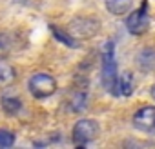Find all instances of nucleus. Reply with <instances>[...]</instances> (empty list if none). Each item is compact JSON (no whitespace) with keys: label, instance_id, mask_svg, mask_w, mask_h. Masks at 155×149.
Here are the masks:
<instances>
[{"label":"nucleus","instance_id":"1","mask_svg":"<svg viewBox=\"0 0 155 149\" xmlns=\"http://www.w3.org/2000/svg\"><path fill=\"white\" fill-rule=\"evenodd\" d=\"M101 82L102 86L111 93L119 95V86H117V62H115V53H113V42H108L102 51V71H101Z\"/></svg>","mask_w":155,"mask_h":149},{"label":"nucleus","instance_id":"2","mask_svg":"<svg viewBox=\"0 0 155 149\" xmlns=\"http://www.w3.org/2000/svg\"><path fill=\"white\" fill-rule=\"evenodd\" d=\"M99 20L93 17H77L69 22L68 26V33L75 38V40H84V38H91L99 33Z\"/></svg>","mask_w":155,"mask_h":149},{"label":"nucleus","instance_id":"3","mask_svg":"<svg viewBox=\"0 0 155 149\" xmlns=\"http://www.w3.org/2000/svg\"><path fill=\"white\" fill-rule=\"evenodd\" d=\"M28 87L35 98H48L57 91V82L49 73H37L29 78Z\"/></svg>","mask_w":155,"mask_h":149},{"label":"nucleus","instance_id":"4","mask_svg":"<svg viewBox=\"0 0 155 149\" xmlns=\"http://www.w3.org/2000/svg\"><path fill=\"white\" fill-rule=\"evenodd\" d=\"M97 136H99V124L91 118H82L73 125V142L77 145L90 144Z\"/></svg>","mask_w":155,"mask_h":149},{"label":"nucleus","instance_id":"5","mask_svg":"<svg viewBox=\"0 0 155 149\" xmlns=\"http://www.w3.org/2000/svg\"><path fill=\"white\" fill-rule=\"evenodd\" d=\"M150 26V17H148V4L142 2V6L133 11L128 18H126V27L131 35H142Z\"/></svg>","mask_w":155,"mask_h":149},{"label":"nucleus","instance_id":"6","mask_svg":"<svg viewBox=\"0 0 155 149\" xmlns=\"http://www.w3.org/2000/svg\"><path fill=\"white\" fill-rule=\"evenodd\" d=\"M133 125L140 131L155 129V106H144L133 115Z\"/></svg>","mask_w":155,"mask_h":149},{"label":"nucleus","instance_id":"7","mask_svg":"<svg viewBox=\"0 0 155 149\" xmlns=\"http://www.w3.org/2000/svg\"><path fill=\"white\" fill-rule=\"evenodd\" d=\"M137 65H139V69L144 71V73L153 71V69H155V49H151V47L142 49V51L139 53V56H137Z\"/></svg>","mask_w":155,"mask_h":149},{"label":"nucleus","instance_id":"8","mask_svg":"<svg viewBox=\"0 0 155 149\" xmlns=\"http://www.w3.org/2000/svg\"><path fill=\"white\" fill-rule=\"evenodd\" d=\"M104 2H106V9L117 17L126 15L131 9V0H104Z\"/></svg>","mask_w":155,"mask_h":149},{"label":"nucleus","instance_id":"9","mask_svg":"<svg viewBox=\"0 0 155 149\" xmlns=\"http://www.w3.org/2000/svg\"><path fill=\"white\" fill-rule=\"evenodd\" d=\"M15 77H17V73H15L13 65L8 64V62H4V60H0V87L13 84Z\"/></svg>","mask_w":155,"mask_h":149},{"label":"nucleus","instance_id":"10","mask_svg":"<svg viewBox=\"0 0 155 149\" xmlns=\"http://www.w3.org/2000/svg\"><path fill=\"white\" fill-rule=\"evenodd\" d=\"M117 86H119V93H120V95L130 97V95L133 93V89H135V80H133V74H131L130 71L122 73V77H119Z\"/></svg>","mask_w":155,"mask_h":149},{"label":"nucleus","instance_id":"11","mask_svg":"<svg viewBox=\"0 0 155 149\" xmlns=\"http://www.w3.org/2000/svg\"><path fill=\"white\" fill-rule=\"evenodd\" d=\"M2 109L6 115L13 116V115H18L22 111V102L15 97H4L2 98Z\"/></svg>","mask_w":155,"mask_h":149},{"label":"nucleus","instance_id":"12","mask_svg":"<svg viewBox=\"0 0 155 149\" xmlns=\"http://www.w3.org/2000/svg\"><path fill=\"white\" fill-rule=\"evenodd\" d=\"M51 31H53V35H55V38H58L60 42H64V44H68L69 47H77V40L69 35V33H64V31H60V29H57L55 26L51 27Z\"/></svg>","mask_w":155,"mask_h":149},{"label":"nucleus","instance_id":"13","mask_svg":"<svg viewBox=\"0 0 155 149\" xmlns=\"http://www.w3.org/2000/svg\"><path fill=\"white\" fill-rule=\"evenodd\" d=\"M15 144V135L9 131H0V147H9Z\"/></svg>","mask_w":155,"mask_h":149},{"label":"nucleus","instance_id":"14","mask_svg":"<svg viewBox=\"0 0 155 149\" xmlns=\"http://www.w3.org/2000/svg\"><path fill=\"white\" fill-rule=\"evenodd\" d=\"M86 106V95L84 93H77L73 98V111H82Z\"/></svg>","mask_w":155,"mask_h":149},{"label":"nucleus","instance_id":"15","mask_svg":"<svg viewBox=\"0 0 155 149\" xmlns=\"http://www.w3.org/2000/svg\"><path fill=\"white\" fill-rule=\"evenodd\" d=\"M8 49H9V40L4 33H0V55L8 53Z\"/></svg>","mask_w":155,"mask_h":149},{"label":"nucleus","instance_id":"16","mask_svg":"<svg viewBox=\"0 0 155 149\" xmlns=\"http://www.w3.org/2000/svg\"><path fill=\"white\" fill-rule=\"evenodd\" d=\"M150 95H151V98H153V100H155V84H153V86H151V89H150Z\"/></svg>","mask_w":155,"mask_h":149}]
</instances>
